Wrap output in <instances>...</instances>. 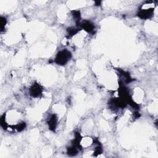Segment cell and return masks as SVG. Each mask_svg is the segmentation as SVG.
<instances>
[{
    "label": "cell",
    "mask_w": 158,
    "mask_h": 158,
    "mask_svg": "<svg viewBox=\"0 0 158 158\" xmlns=\"http://www.w3.org/2000/svg\"><path fill=\"white\" fill-rule=\"evenodd\" d=\"M41 91H42V88H41L40 85L37 83L33 84L30 89V94L33 97L39 96L40 94L41 93Z\"/></svg>",
    "instance_id": "2"
},
{
    "label": "cell",
    "mask_w": 158,
    "mask_h": 158,
    "mask_svg": "<svg viewBox=\"0 0 158 158\" xmlns=\"http://www.w3.org/2000/svg\"><path fill=\"white\" fill-rule=\"evenodd\" d=\"M57 124V118L55 115H52L48 120L49 127L51 130H54Z\"/></svg>",
    "instance_id": "5"
},
{
    "label": "cell",
    "mask_w": 158,
    "mask_h": 158,
    "mask_svg": "<svg viewBox=\"0 0 158 158\" xmlns=\"http://www.w3.org/2000/svg\"><path fill=\"white\" fill-rule=\"evenodd\" d=\"M71 57V53L65 49V50H62L60 52H58V54H57L56 59H55V62L59 64V65H65L67 61L70 59Z\"/></svg>",
    "instance_id": "1"
},
{
    "label": "cell",
    "mask_w": 158,
    "mask_h": 158,
    "mask_svg": "<svg viewBox=\"0 0 158 158\" xmlns=\"http://www.w3.org/2000/svg\"><path fill=\"white\" fill-rule=\"evenodd\" d=\"M81 26L85 30H86L88 32H91L94 30L93 24L92 23H91L90 22H88V21L83 22L81 24Z\"/></svg>",
    "instance_id": "4"
},
{
    "label": "cell",
    "mask_w": 158,
    "mask_h": 158,
    "mask_svg": "<svg viewBox=\"0 0 158 158\" xmlns=\"http://www.w3.org/2000/svg\"><path fill=\"white\" fill-rule=\"evenodd\" d=\"M152 10L153 9H141L138 14V15L144 19H146L149 18L152 14Z\"/></svg>",
    "instance_id": "3"
}]
</instances>
